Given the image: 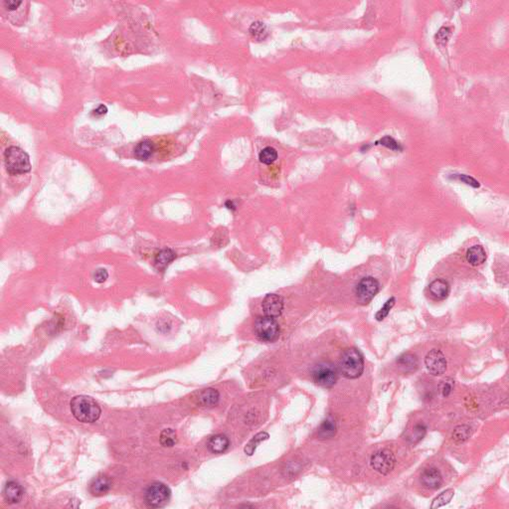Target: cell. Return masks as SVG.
<instances>
[{"label": "cell", "mask_w": 509, "mask_h": 509, "mask_svg": "<svg viewBox=\"0 0 509 509\" xmlns=\"http://www.w3.org/2000/svg\"><path fill=\"white\" fill-rule=\"evenodd\" d=\"M70 405L73 416L82 423H95L101 417V407L89 396H76Z\"/></svg>", "instance_id": "1"}, {"label": "cell", "mask_w": 509, "mask_h": 509, "mask_svg": "<svg viewBox=\"0 0 509 509\" xmlns=\"http://www.w3.org/2000/svg\"><path fill=\"white\" fill-rule=\"evenodd\" d=\"M339 372L347 379H356L360 377L364 370V360L356 348L345 349L339 360Z\"/></svg>", "instance_id": "2"}, {"label": "cell", "mask_w": 509, "mask_h": 509, "mask_svg": "<svg viewBox=\"0 0 509 509\" xmlns=\"http://www.w3.org/2000/svg\"><path fill=\"white\" fill-rule=\"evenodd\" d=\"M6 170L11 175L24 174L31 170L29 156L20 148L10 147L4 153Z\"/></svg>", "instance_id": "3"}, {"label": "cell", "mask_w": 509, "mask_h": 509, "mask_svg": "<svg viewBox=\"0 0 509 509\" xmlns=\"http://www.w3.org/2000/svg\"><path fill=\"white\" fill-rule=\"evenodd\" d=\"M254 331L256 336L264 342H274L280 334L279 325L276 320L269 316H260L255 320Z\"/></svg>", "instance_id": "4"}, {"label": "cell", "mask_w": 509, "mask_h": 509, "mask_svg": "<svg viewBox=\"0 0 509 509\" xmlns=\"http://www.w3.org/2000/svg\"><path fill=\"white\" fill-rule=\"evenodd\" d=\"M312 377L315 384L324 388H331L337 381L338 371L332 363L320 362L314 366Z\"/></svg>", "instance_id": "5"}, {"label": "cell", "mask_w": 509, "mask_h": 509, "mask_svg": "<svg viewBox=\"0 0 509 509\" xmlns=\"http://www.w3.org/2000/svg\"><path fill=\"white\" fill-rule=\"evenodd\" d=\"M170 489L161 482H153L144 491V501L148 506L158 508L164 506L170 499Z\"/></svg>", "instance_id": "6"}, {"label": "cell", "mask_w": 509, "mask_h": 509, "mask_svg": "<svg viewBox=\"0 0 509 509\" xmlns=\"http://www.w3.org/2000/svg\"><path fill=\"white\" fill-rule=\"evenodd\" d=\"M379 288L380 285L376 278L372 276L363 277L355 287V297L357 302L360 305L369 304L378 294Z\"/></svg>", "instance_id": "7"}, {"label": "cell", "mask_w": 509, "mask_h": 509, "mask_svg": "<svg viewBox=\"0 0 509 509\" xmlns=\"http://www.w3.org/2000/svg\"><path fill=\"white\" fill-rule=\"evenodd\" d=\"M372 469L377 472L387 475L394 470L396 465V458L390 450L384 449L375 453L370 460Z\"/></svg>", "instance_id": "8"}, {"label": "cell", "mask_w": 509, "mask_h": 509, "mask_svg": "<svg viewBox=\"0 0 509 509\" xmlns=\"http://www.w3.org/2000/svg\"><path fill=\"white\" fill-rule=\"evenodd\" d=\"M425 364L428 372L432 376L443 375L447 370L446 356L439 349H431L426 355Z\"/></svg>", "instance_id": "9"}, {"label": "cell", "mask_w": 509, "mask_h": 509, "mask_svg": "<svg viewBox=\"0 0 509 509\" xmlns=\"http://www.w3.org/2000/svg\"><path fill=\"white\" fill-rule=\"evenodd\" d=\"M263 312L266 316L276 318L280 316L283 311V301L282 299L274 294L268 295L262 304Z\"/></svg>", "instance_id": "10"}, {"label": "cell", "mask_w": 509, "mask_h": 509, "mask_svg": "<svg viewBox=\"0 0 509 509\" xmlns=\"http://www.w3.org/2000/svg\"><path fill=\"white\" fill-rule=\"evenodd\" d=\"M421 483L430 489H437L443 483V476L440 470L435 468H428L424 470L420 477Z\"/></svg>", "instance_id": "11"}, {"label": "cell", "mask_w": 509, "mask_h": 509, "mask_svg": "<svg viewBox=\"0 0 509 509\" xmlns=\"http://www.w3.org/2000/svg\"><path fill=\"white\" fill-rule=\"evenodd\" d=\"M112 488V481L106 475H100L93 479L90 484V492L94 496H103Z\"/></svg>", "instance_id": "12"}, {"label": "cell", "mask_w": 509, "mask_h": 509, "mask_svg": "<svg viewBox=\"0 0 509 509\" xmlns=\"http://www.w3.org/2000/svg\"><path fill=\"white\" fill-rule=\"evenodd\" d=\"M3 495H4L5 500L8 503H11V504L18 503L23 496V488L16 481H13V480L8 481L6 483V485L4 486Z\"/></svg>", "instance_id": "13"}, {"label": "cell", "mask_w": 509, "mask_h": 509, "mask_svg": "<svg viewBox=\"0 0 509 509\" xmlns=\"http://www.w3.org/2000/svg\"><path fill=\"white\" fill-rule=\"evenodd\" d=\"M399 368L406 373L415 372L419 366V360L415 354L404 353L397 359Z\"/></svg>", "instance_id": "14"}, {"label": "cell", "mask_w": 509, "mask_h": 509, "mask_svg": "<svg viewBox=\"0 0 509 509\" xmlns=\"http://www.w3.org/2000/svg\"><path fill=\"white\" fill-rule=\"evenodd\" d=\"M429 290L434 299L445 300L450 295V284L447 280L438 278L431 282L429 285Z\"/></svg>", "instance_id": "15"}, {"label": "cell", "mask_w": 509, "mask_h": 509, "mask_svg": "<svg viewBox=\"0 0 509 509\" xmlns=\"http://www.w3.org/2000/svg\"><path fill=\"white\" fill-rule=\"evenodd\" d=\"M229 440L225 434L219 433L210 438L208 442V449L213 454H222L229 448Z\"/></svg>", "instance_id": "16"}, {"label": "cell", "mask_w": 509, "mask_h": 509, "mask_svg": "<svg viewBox=\"0 0 509 509\" xmlns=\"http://www.w3.org/2000/svg\"><path fill=\"white\" fill-rule=\"evenodd\" d=\"M486 260V253L483 247L475 245L470 248L467 252V261L471 266H480Z\"/></svg>", "instance_id": "17"}, {"label": "cell", "mask_w": 509, "mask_h": 509, "mask_svg": "<svg viewBox=\"0 0 509 509\" xmlns=\"http://www.w3.org/2000/svg\"><path fill=\"white\" fill-rule=\"evenodd\" d=\"M175 258H176V254L171 249L161 250L156 256V259H155L156 268L158 271H164L166 269V267L171 262L174 261Z\"/></svg>", "instance_id": "18"}, {"label": "cell", "mask_w": 509, "mask_h": 509, "mask_svg": "<svg viewBox=\"0 0 509 509\" xmlns=\"http://www.w3.org/2000/svg\"><path fill=\"white\" fill-rule=\"evenodd\" d=\"M156 150L155 143L151 140L140 141L134 149V156L139 160H148Z\"/></svg>", "instance_id": "19"}, {"label": "cell", "mask_w": 509, "mask_h": 509, "mask_svg": "<svg viewBox=\"0 0 509 509\" xmlns=\"http://www.w3.org/2000/svg\"><path fill=\"white\" fill-rule=\"evenodd\" d=\"M219 398H220L219 392L215 389L209 388V389H205L204 391H202L199 394L198 402L200 405H202L204 407H212L218 403Z\"/></svg>", "instance_id": "20"}, {"label": "cell", "mask_w": 509, "mask_h": 509, "mask_svg": "<svg viewBox=\"0 0 509 509\" xmlns=\"http://www.w3.org/2000/svg\"><path fill=\"white\" fill-rule=\"evenodd\" d=\"M249 31H250L252 37L257 41H263V40L266 39L269 35L268 27L262 21L253 22L250 26Z\"/></svg>", "instance_id": "21"}, {"label": "cell", "mask_w": 509, "mask_h": 509, "mask_svg": "<svg viewBox=\"0 0 509 509\" xmlns=\"http://www.w3.org/2000/svg\"><path fill=\"white\" fill-rule=\"evenodd\" d=\"M336 432V423L333 419L327 418L323 423L321 424L319 430H318V435L321 439H329L332 438Z\"/></svg>", "instance_id": "22"}, {"label": "cell", "mask_w": 509, "mask_h": 509, "mask_svg": "<svg viewBox=\"0 0 509 509\" xmlns=\"http://www.w3.org/2000/svg\"><path fill=\"white\" fill-rule=\"evenodd\" d=\"M454 495H455V490L452 488H449V489L443 491L440 495H438L432 500L431 508H439L444 505H447L448 503H450V501L452 500Z\"/></svg>", "instance_id": "23"}, {"label": "cell", "mask_w": 509, "mask_h": 509, "mask_svg": "<svg viewBox=\"0 0 509 509\" xmlns=\"http://www.w3.org/2000/svg\"><path fill=\"white\" fill-rule=\"evenodd\" d=\"M268 439H269V433H267V432H265V431L257 433V434H256V435H255V437H254V438H253V439L249 442V444L246 446V448H245V453H246L247 455H249V456H252V455L254 454V452L256 451L257 447H258V446H259L262 442H264V441H266V440H268Z\"/></svg>", "instance_id": "24"}, {"label": "cell", "mask_w": 509, "mask_h": 509, "mask_svg": "<svg viewBox=\"0 0 509 509\" xmlns=\"http://www.w3.org/2000/svg\"><path fill=\"white\" fill-rule=\"evenodd\" d=\"M470 435V428L469 426L467 425H462V426H458L455 430H454V432H453V440L457 443V444H463L464 442H466Z\"/></svg>", "instance_id": "25"}, {"label": "cell", "mask_w": 509, "mask_h": 509, "mask_svg": "<svg viewBox=\"0 0 509 509\" xmlns=\"http://www.w3.org/2000/svg\"><path fill=\"white\" fill-rule=\"evenodd\" d=\"M177 443V434L172 429L163 430L160 433V444L163 447H173Z\"/></svg>", "instance_id": "26"}, {"label": "cell", "mask_w": 509, "mask_h": 509, "mask_svg": "<svg viewBox=\"0 0 509 509\" xmlns=\"http://www.w3.org/2000/svg\"><path fill=\"white\" fill-rule=\"evenodd\" d=\"M277 158V152L272 147H267L259 155V159L262 163L270 165L274 163Z\"/></svg>", "instance_id": "27"}, {"label": "cell", "mask_w": 509, "mask_h": 509, "mask_svg": "<svg viewBox=\"0 0 509 509\" xmlns=\"http://www.w3.org/2000/svg\"><path fill=\"white\" fill-rule=\"evenodd\" d=\"M425 434H426V427L424 425L419 424L414 427L413 431L409 435V440L411 443H418L424 438Z\"/></svg>", "instance_id": "28"}, {"label": "cell", "mask_w": 509, "mask_h": 509, "mask_svg": "<svg viewBox=\"0 0 509 509\" xmlns=\"http://www.w3.org/2000/svg\"><path fill=\"white\" fill-rule=\"evenodd\" d=\"M455 386V381L452 378H446L441 381L440 384V391L443 395V397H449L451 393L454 390Z\"/></svg>", "instance_id": "29"}, {"label": "cell", "mask_w": 509, "mask_h": 509, "mask_svg": "<svg viewBox=\"0 0 509 509\" xmlns=\"http://www.w3.org/2000/svg\"><path fill=\"white\" fill-rule=\"evenodd\" d=\"M395 302H396L395 298H391V299H389V300L386 302V304L384 305V307H383V308H382V309H381V310H380V311L376 314V319H377V320H379V321L383 320V319H384V318H385V317L389 314L390 311L392 310V308L395 306Z\"/></svg>", "instance_id": "30"}, {"label": "cell", "mask_w": 509, "mask_h": 509, "mask_svg": "<svg viewBox=\"0 0 509 509\" xmlns=\"http://www.w3.org/2000/svg\"><path fill=\"white\" fill-rule=\"evenodd\" d=\"M378 142H380V144L390 149L392 151H402V147L391 136H385L381 138Z\"/></svg>", "instance_id": "31"}, {"label": "cell", "mask_w": 509, "mask_h": 509, "mask_svg": "<svg viewBox=\"0 0 509 509\" xmlns=\"http://www.w3.org/2000/svg\"><path fill=\"white\" fill-rule=\"evenodd\" d=\"M455 177H456L457 179H459V180L463 181L464 183H466V184H468V185L472 186V187H475V188H476V187H479V183H478V181H476L474 178L470 177L469 175H466V174H457Z\"/></svg>", "instance_id": "32"}, {"label": "cell", "mask_w": 509, "mask_h": 509, "mask_svg": "<svg viewBox=\"0 0 509 509\" xmlns=\"http://www.w3.org/2000/svg\"><path fill=\"white\" fill-rule=\"evenodd\" d=\"M108 276H109V274L105 269H99L96 271V273L94 274V279L99 283H103L107 280Z\"/></svg>", "instance_id": "33"}, {"label": "cell", "mask_w": 509, "mask_h": 509, "mask_svg": "<svg viewBox=\"0 0 509 509\" xmlns=\"http://www.w3.org/2000/svg\"><path fill=\"white\" fill-rule=\"evenodd\" d=\"M449 36H450V29L447 28V27H443L437 34V41L438 42H441V41H447L449 39Z\"/></svg>", "instance_id": "34"}, {"label": "cell", "mask_w": 509, "mask_h": 509, "mask_svg": "<svg viewBox=\"0 0 509 509\" xmlns=\"http://www.w3.org/2000/svg\"><path fill=\"white\" fill-rule=\"evenodd\" d=\"M23 2L18 0H6L4 1V5L8 10H16Z\"/></svg>", "instance_id": "35"}, {"label": "cell", "mask_w": 509, "mask_h": 509, "mask_svg": "<svg viewBox=\"0 0 509 509\" xmlns=\"http://www.w3.org/2000/svg\"><path fill=\"white\" fill-rule=\"evenodd\" d=\"M108 113V109L106 106L104 105H101L98 109H96L94 111V115L97 116V117H100V116H103V115H106Z\"/></svg>", "instance_id": "36"}, {"label": "cell", "mask_w": 509, "mask_h": 509, "mask_svg": "<svg viewBox=\"0 0 509 509\" xmlns=\"http://www.w3.org/2000/svg\"><path fill=\"white\" fill-rule=\"evenodd\" d=\"M226 206H227V208H229V209L235 210V206H234V204H233V202H232V201H227V202H226Z\"/></svg>", "instance_id": "37"}]
</instances>
